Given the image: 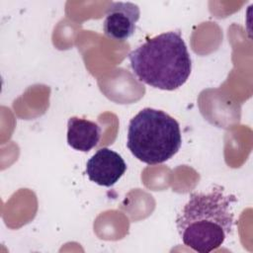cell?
Listing matches in <instances>:
<instances>
[{
  "mask_svg": "<svg viewBox=\"0 0 253 253\" xmlns=\"http://www.w3.org/2000/svg\"><path fill=\"white\" fill-rule=\"evenodd\" d=\"M235 202V196L225 194L221 187L208 193H192L176 217L183 243L199 253L220 247L233 228Z\"/></svg>",
  "mask_w": 253,
  "mask_h": 253,
  "instance_id": "cell-1",
  "label": "cell"
},
{
  "mask_svg": "<svg viewBox=\"0 0 253 253\" xmlns=\"http://www.w3.org/2000/svg\"><path fill=\"white\" fill-rule=\"evenodd\" d=\"M137 79L151 87L172 91L186 83L192 59L180 32H166L148 39L128 54Z\"/></svg>",
  "mask_w": 253,
  "mask_h": 253,
  "instance_id": "cell-2",
  "label": "cell"
},
{
  "mask_svg": "<svg viewBox=\"0 0 253 253\" xmlns=\"http://www.w3.org/2000/svg\"><path fill=\"white\" fill-rule=\"evenodd\" d=\"M181 144L179 123L161 110L144 108L129 121L126 147L143 163H163L179 151Z\"/></svg>",
  "mask_w": 253,
  "mask_h": 253,
  "instance_id": "cell-3",
  "label": "cell"
},
{
  "mask_svg": "<svg viewBox=\"0 0 253 253\" xmlns=\"http://www.w3.org/2000/svg\"><path fill=\"white\" fill-rule=\"evenodd\" d=\"M140 17L139 7L131 2H112L103 21L104 34L117 41H126L135 32Z\"/></svg>",
  "mask_w": 253,
  "mask_h": 253,
  "instance_id": "cell-4",
  "label": "cell"
},
{
  "mask_svg": "<svg viewBox=\"0 0 253 253\" xmlns=\"http://www.w3.org/2000/svg\"><path fill=\"white\" fill-rule=\"evenodd\" d=\"M126 171L124 158L116 151L100 148L86 163V174L90 181L104 187L115 185Z\"/></svg>",
  "mask_w": 253,
  "mask_h": 253,
  "instance_id": "cell-5",
  "label": "cell"
},
{
  "mask_svg": "<svg viewBox=\"0 0 253 253\" xmlns=\"http://www.w3.org/2000/svg\"><path fill=\"white\" fill-rule=\"evenodd\" d=\"M101 126L92 121L71 117L67 123V143L75 150L88 152L94 148L100 138Z\"/></svg>",
  "mask_w": 253,
  "mask_h": 253,
  "instance_id": "cell-6",
  "label": "cell"
}]
</instances>
